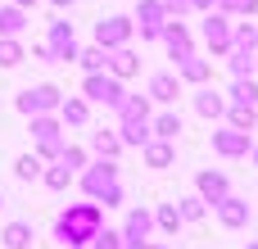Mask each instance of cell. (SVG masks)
Masks as SVG:
<instances>
[{"mask_svg":"<svg viewBox=\"0 0 258 249\" xmlns=\"http://www.w3.org/2000/svg\"><path fill=\"white\" fill-rule=\"evenodd\" d=\"M100 227H104L100 204H91V200H86V204H68V209L54 218V240H59L63 249H82Z\"/></svg>","mask_w":258,"mask_h":249,"instance_id":"6da1fadb","label":"cell"},{"mask_svg":"<svg viewBox=\"0 0 258 249\" xmlns=\"http://www.w3.org/2000/svg\"><path fill=\"white\" fill-rule=\"evenodd\" d=\"M82 191L91 204H104V209H118L122 204V181H118V159H100L91 168H82Z\"/></svg>","mask_w":258,"mask_h":249,"instance_id":"7a4b0ae2","label":"cell"},{"mask_svg":"<svg viewBox=\"0 0 258 249\" xmlns=\"http://www.w3.org/2000/svg\"><path fill=\"white\" fill-rule=\"evenodd\" d=\"M32 141H36V150H32V154H36L41 163H45V159L54 163V159L63 154V145H68V141H63V122H59V118H50V113L32 118Z\"/></svg>","mask_w":258,"mask_h":249,"instance_id":"3957f363","label":"cell"},{"mask_svg":"<svg viewBox=\"0 0 258 249\" xmlns=\"http://www.w3.org/2000/svg\"><path fill=\"white\" fill-rule=\"evenodd\" d=\"M59 100H63V91L54 86V82H41V86H27V91H18V113L23 118H41V113H54L59 109Z\"/></svg>","mask_w":258,"mask_h":249,"instance_id":"277c9868","label":"cell"},{"mask_svg":"<svg viewBox=\"0 0 258 249\" xmlns=\"http://www.w3.org/2000/svg\"><path fill=\"white\" fill-rule=\"evenodd\" d=\"M82 95H86L91 104H104V109H118V104L127 100L122 82H118V77H109V73H86V82H82Z\"/></svg>","mask_w":258,"mask_h":249,"instance_id":"5b68a950","label":"cell"},{"mask_svg":"<svg viewBox=\"0 0 258 249\" xmlns=\"http://www.w3.org/2000/svg\"><path fill=\"white\" fill-rule=\"evenodd\" d=\"M132 36H136V23H132L127 14H109V18H100V23H95V45H100V50L132 45Z\"/></svg>","mask_w":258,"mask_h":249,"instance_id":"8992f818","label":"cell"},{"mask_svg":"<svg viewBox=\"0 0 258 249\" xmlns=\"http://www.w3.org/2000/svg\"><path fill=\"white\" fill-rule=\"evenodd\" d=\"M231 27H236V23H231L227 14L209 9V14H204V27H200V36H204V45H209L213 54H227V50H231Z\"/></svg>","mask_w":258,"mask_h":249,"instance_id":"52a82bcc","label":"cell"},{"mask_svg":"<svg viewBox=\"0 0 258 249\" xmlns=\"http://www.w3.org/2000/svg\"><path fill=\"white\" fill-rule=\"evenodd\" d=\"M45 45H50L54 64H73V59H77V36H73V23H68V18H54V23H50Z\"/></svg>","mask_w":258,"mask_h":249,"instance_id":"ba28073f","label":"cell"},{"mask_svg":"<svg viewBox=\"0 0 258 249\" xmlns=\"http://www.w3.org/2000/svg\"><path fill=\"white\" fill-rule=\"evenodd\" d=\"M132 23L141 27V41H159L163 23H168V14H163V0H136V18H132Z\"/></svg>","mask_w":258,"mask_h":249,"instance_id":"9c48e42d","label":"cell"},{"mask_svg":"<svg viewBox=\"0 0 258 249\" xmlns=\"http://www.w3.org/2000/svg\"><path fill=\"white\" fill-rule=\"evenodd\" d=\"M249 150H254V136H249V132H236V127L213 132V154H222V159H245Z\"/></svg>","mask_w":258,"mask_h":249,"instance_id":"30bf717a","label":"cell"},{"mask_svg":"<svg viewBox=\"0 0 258 249\" xmlns=\"http://www.w3.org/2000/svg\"><path fill=\"white\" fill-rule=\"evenodd\" d=\"M159 41L168 45V54H172V59H186V54H195V36H190V27H186V23H177V18H168V23H163Z\"/></svg>","mask_w":258,"mask_h":249,"instance_id":"8fae6325","label":"cell"},{"mask_svg":"<svg viewBox=\"0 0 258 249\" xmlns=\"http://www.w3.org/2000/svg\"><path fill=\"white\" fill-rule=\"evenodd\" d=\"M104 73H109V77H118V82H127V77H136V73H141V54H136L132 45H118V50H109Z\"/></svg>","mask_w":258,"mask_h":249,"instance_id":"7c38bea8","label":"cell"},{"mask_svg":"<svg viewBox=\"0 0 258 249\" xmlns=\"http://www.w3.org/2000/svg\"><path fill=\"white\" fill-rule=\"evenodd\" d=\"M195 113H200V118H209V122H218V118L227 113V95H222V91H213V86L204 82V86L195 91Z\"/></svg>","mask_w":258,"mask_h":249,"instance_id":"4fadbf2b","label":"cell"},{"mask_svg":"<svg viewBox=\"0 0 258 249\" xmlns=\"http://www.w3.org/2000/svg\"><path fill=\"white\" fill-rule=\"evenodd\" d=\"M54 113H59L63 127H86V122H91V100H86V95H68V100H59Z\"/></svg>","mask_w":258,"mask_h":249,"instance_id":"5bb4252c","label":"cell"},{"mask_svg":"<svg viewBox=\"0 0 258 249\" xmlns=\"http://www.w3.org/2000/svg\"><path fill=\"white\" fill-rule=\"evenodd\" d=\"M209 77H213V64H209V59H200V54H186V59H177V82L204 86Z\"/></svg>","mask_w":258,"mask_h":249,"instance_id":"9a60e30c","label":"cell"},{"mask_svg":"<svg viewBox=\"0 0 258 249\" xmlns=\"http://www.w3.org/2000/svg\"><path fill=\"white\" fill-rule=\"evenodd\" d=\"M195 186H200V200H204V204H218V200H227V195H231L227 172H200V177H195Z\"/></svg>","mask_w":258,"mask_h":249,"instance_id":"2e32d148","label":"cell"},{"mask_svg":"<svg viewBox=\"0 0 258 249\" xmlns=\"http://www.w3.org/2000/svg\"><path fill=\"white\" fill-rule=\"evenodd\" d=\"M213 209H218V218H222V227H231V231H240V227L249 222V204H245V200H236V195H227V200H218Z\"/></svg>","mask_w":258,"mask_h":249,"instance_id":"e0dca14e","label":"cell"},{"mask_svg":"<svg viewBox=\"0 0 258 249\" xmlns=\"http://www.w3.org/2000/svg\"><path fill=\"white\" fill-rule=\"evenodd\" d=\"M141 154H145V163H150V168H172V159H177V145H172V141H159V136H150V141L141 145Z\"/></svg>","mask_w":258,"mask_h":249,"instance_id":"ac0fdd59","label":"cell"},{"mask_svg":"<svg viewBox=\"0 0 258 249\" xmlns=\"http://www.w3.org/2000/svg\"><path fill=\"white\" fill-rule=\"evenodd\" d=\"M150 231H154V213L150 209H132L127 222H122V240H150Z\"/></svg>","mask_w":258,"mask_h":249,"instance_id":"d6986e66","label":"cell"},{"mask_svg":"<svg viewBox=\"0 0 258 249\" xmlns=\"http://www.w3.org/2000/svg\"><path fill=\"white\" fill-rule=\"evenodd\" d=\"M181 95V82H177V73H154L150 77V100H159V104H172Z\"/></svg>","mask_w":258,"mask_h":249,"instance_id":"ffe728a7","label":"cell"},{"mask_svg":"<svg viewBox=\"0 0 258 249\" xmlns=\"http://www.w3.org/2000/svg\"><path fill=\"white\" fill-rule=\"evenodd\" d=\"M113 113H118V122H150V100L145 95H127Z\"/></svg>","mask_w":258,"mask_h":249,"instance_id":"44dd1931","label":"cell"},{"mask_svg":"<svg viewBox=\"0 0 258 249\" xmlns=\"http://www.w3.org/2000/svg\"><path fill=\"white\" fill-rule=\"evenodd\" d=\"M23 32H27V9L0 5V36H23Z\"/></svg>","mask_w":258,"mask_h":249,"instance_id":"7402d4cb","label":"cell"},{"mask_svg":"<svg viewBox=\"0 0 258 249\" xmlns=\"http://www.w3.org/2000/svg\"><path fill=\"white\" fill-rule=\"evenodd\" d=\"M227 127H236V132H254L258 127V109L254 104H227Z\"/></svg>","mask_w":258,"mask_h":249,"instance_id":"603a6c76","label":"cell"},{"mask_svg":"<svg viewBox=\"0 0 258 249\" xmlns=\"http://www.w3.org/2000/svg\"><path fill=\"white\" fill-rule=\"evenodd\" d=\"M0 240H5V249H27L36 240V231H32V222H5Z\"/></svg>","mask_w":258,"mask_h":249,"instance_id":"cb8c5ba5","label":"cell"},{"mask_svg":"<svg viewBox=\"0 0 258 249\" xmlns=\"http://www.w3.org/2000/svg\"><path fill=\"white\" fill-rule=\"evenodd\" d=\"M231 50H236V54H258V27L236 23V27H231ZM231 50H227V54H231Z\"/></svg>","mask_w":258,"mask_h":249,"instance_id":"d4e9b609","label":"cell"},{"mask_svg":"<svg viewBox=\"0 0 258 249\" xmlns=\"http://www.w3.org/2000/svg\"><path fill=\"white\" fill-rule=\"evenodd\" d=\"M227 104H254V109H258V82H254V77H231Z\"/></svg>","mask_w":258,"mask_h":249,"instance_id":"484cf974","label":"cell"},{"mask_svg":"<svg viewBox=\"0 0 258 249\" xmlns=\"http://www.w3.org/2000/svg\"><path fill=\"white\" fill-rule=\"evenodd\" d=\"M150 136H159V141H177V136H181V113H172V109L159 113V118L150 122Z\"/></svg>","mask_w":258,"mask_h":249,"instance_id":"4316f807","label":"cell"},{"mask_svg":"<svg viewBox=\"0 0 258 249\" xmlns=\"http://www.w3.org/2000/svg\"><path fill=\"white\" fill-rule=\"evenodd\" d=\"M91 150L100 159H118L122 154V141H118V132H91Z\"/></svg>","mask_w":258,"mask_h":249,"instance_id":"83f0119b","label":"cell"},{"mask_svg":"<svg viewBox=\"0 0 258 249\" xmlns=\"http://www.w3.org/2000/svg\"><path fill=\"white\" fill-rule=\"evenodd\" d=\"M23 59H27L23 41H18V36H0V68H18Z\"/></svg>","mask_w":258,"mask_h":249,"instance_id":"f1b7e54d","label":"cell"},{"mask_svg":"<svg viewBox=\"0 0 258 249\" xmlns=\"http://www.w3.org/2000/svg\"><path fill=\"white\" fill-rule=\"evenodd\" d=\"M213 9L227 14V18H254V14H258V0H213Z\"/></svg>","mask_w":258,"mask_h":249,"instance_id":"f546056e","label":"cell"},{"mask_svg":"<svg viewBox=\"0 0 258 249\" xmlns=\"http://www.w3.org/2000/svg\"><path fill=\"white\" fill-rule=\"evenodd\" d=\"M77 64H82L86 73H104V64H109V50H100V45H86V50H77Z\"/></svg>","mask_w":258,"mask_h":249,"instance_id":"4dcf8cb0","label":"cell"},{"mask_svg":"<svg viewBox=\"0 0 258 249\" xmlns=\"http://www.w3.org/2000/svg\"><path fill=\"white\" fill-rule=\"evenodd\" d=\"M41 168H45V163H41L36 154H18V163H14V177H18V181H41Z\"/></svg>","mask_w":258,"mask_h":249,"instance_id":"1f68e13d","label":"cell"},{"mask_svg":"<svg viewBox=\"0 0 258 249\" xmlns=\"http://www.w3.org/2000/svg\"><path fill=\"white\" fill-rule=\"evenodd\" d=\"M227 68H231V77H254L258 73V54H227Z\"/></svg>","mask_w":258,"mask_h":249,"instance_id":"d6a6232c","label":"cell"},{"mask_svg":"<svg viewBox=\"0 0 258 249\" xmlns=\"http://www.w3.org/2000/svg\"><path fill=\"white\" fill-rule=\"evenodd\" d=\"M118 141L122 145H145L150 141V122H122L118 127Z\"/></svg>","mask_w":258,"mask_h":249,"instance_id":"836d02e7","label":"cell"},{"mask_svg":"<svg viewBox=\"0 0 258 249\" xmlns=\"http://www.w3.org/2000/svg\"><path fill=\"white\" fill-rule=\"evenodd\" d=\"M41 181H45L50 191H68V181H73V172H68L63 163H54V168H41Z\"/></svg>","mask_w":258,"mask_h":249,"instance_id":"e575fe53","label":"cell"},{"mask_svg":"<svg viewBox=\"0 0 258 249\" xmlns=\"http://www.w3.org/2000/svg\"><path fill=\"white\" fill-rule=\"evenodd\" d=\"M204 209H209V204H204L200 195H190V200H177V218H181V222H200V218H204Z\"/></svg>","mask_w":258,"mask_h":249,"instance_id":"d590c367","label":"cell"},{"mask_svg":"<svg viewBox=\"0 0 258 249\" xmlns=\"http://www.w3.org/2000/svg\"><path fill=\"white\" fill-rule=\"evenodd\" d=\"M154 227L172 236V231L181 227V218H177V204H159V209H154Z\"/></svg>","mask_w":258,"mask_h":249,"instance_id":"8d00e7d4","label":"cell"},{"mask_svg":"<svg viewBox=\"0 0 258 249\" xmlns=\"http://www.w3.org/2000/svg\"><path fill=\"white\" fill-rule=\"evenodd\" d=\"M54 163H63V168H68V172L77 177V172L86 168V150H77V145H63V154H59Z\"/></svg>","mask_w":258,"mask_h":249,"instance_id":"74e56055","label":"cell"},{"mask_svg":"<svg viewBox=\"0 0 258 249\" xmlns=\"http://www.w3.org/2000/svg\"><path fill=\"white\" fill-rule=\"evenodd\" d=\"M82 249H122V231H104V227H100Z\"/></svg>","mask_w":258,"mask_h":249,"instance_id":"f35d334b","label":"cell"},{"mask_svg":"<svg viewBox=\"0 0 258 249\" xmlns=\"http://www.w3.org/2000/svg\"><path fill=\"white\" fill-rule=\"evenodd\" d=\"M190 9H195L190 0H163V14H168V18H181V14H190Z\"/></svg>","mask_w":258,"mask_h":249,"instance_id":"ab89813d","label":"cell"},{"mask_svg":"<svg viewBox=\"0 0 258 249\" xmlns=\"http://www.w3.org/2000/svg\"><path fill=\"white\" fill-rule=\"evenodd\" d=\"M32 59H41V64H54V54H50V45H45V41H36V45H32Z\"/></svg>","mask_w":258,"mask_h":249,"instance_id":"60d3db41","label":"cell"},{"mask_svg":"<svg viewBox=\"0 0 258 249\" xmlns=\"http://www.w3.org/2000/svg\"><path fill=\"white\" fill-rule=\"evenodd\" d=\"M68 5H73V0H50V9H68Z\"/></svg>","mask_w":258,"mask_h":249,"instance_id":"b9f144b4","label":"cell"},{"mask_svg":"<svg viewBox=\"0 0 258 249\" xmlns=\"http://www.w3.org/2000/svg\"><path fill=\"white\" fill-rule=\"evenodd\" d=\"M190 5H195V9H213V0H190Z\"/></svg>","mask_w":258,"mask_h":249,"instance_id":"7bdbcfd3","label":"cell"},{"mask_svg":"<svg viewBox=\"0 0 258 249\" xmlns=\"http://www.w3.org/2000/svg\"><path fill=\"white\" fill-rule=\"evenodd\" d=\"M9 5H18V9H27V5H36V0H9Z\"/></svg>","mask_w":258,"mask_h":249,"instance_id":"ee69618b","label":"cell"},{"mask_svg":"<svg viewBox=\"0 0 258 249\" xmlns=\"http://www.w3.org/2000/svg\"><path fill=\"white\" fill-rule=\"evenodd\" d=\"M249 154H254V168H258V145H254V150H249Z\"/></svg>","mask_w":258,"mask_h":249,"instance_id":"f6af8a7d","label":"cell"},{"mask_svg":"<svg viewBox=\"0 0 258 249\" xmlns=\"http://www.w3.org/2000/svg\"><path fill=\"white\" fill-rule=\"evenodd\" d=\"M0 209H5V195H0Z\"/></svg>","mask_w":258,"mask_h":249,"instance_id":"bcb514c9","label":"cell"},{"mask_svg":"<svg viewBox=\"0 0 258 249\" xmlns=\"http://www.w3.org/2000/svg\"><path fill=\"white\" fill-rule=\"evenodd\" d=\"M249 249H258V245H249Z\"/></svg>","mask_w":258,"mask_h":249,"instance_id":"7dc6e473","label":"cell"}]
</instances>
